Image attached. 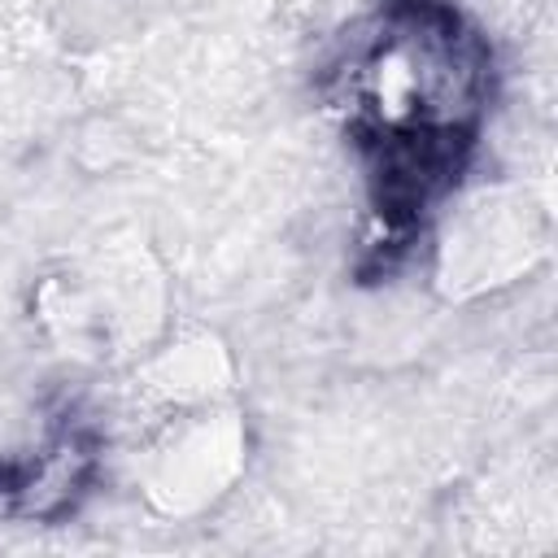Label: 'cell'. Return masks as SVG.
Masks as SVG:
<instances>
[{"label":"cell","instance_id":"6da1fadb","mask_svg":"<svg viewBox=\"0 0 558 558\" xmlns=\"http://www.w3.org/2000/svg\"><path fill=\"white\" fill-rule=\"evenodd\" d=\"M327 100L366 183V257L392 270L480 148L493 100L488 44L449 0H379L331 61Z\"/></svg>","mask_w":558,"mask_h":558},{"label":"cell","instance_id":"7a4b0ae2","mask_svg":"<svg viewBox=\"0 0 558 558\" xmlns=\"http://www.w3.org/2000/svg\"><path fill=\"white\" fill-rule=\"evenodd\" d=\"M96 466V436L78 423H57L31 449L0 458V514L35 523L70 514L92 493Z\"/></svg>","mask_w":558,"mask_h":558}]
</instances>
